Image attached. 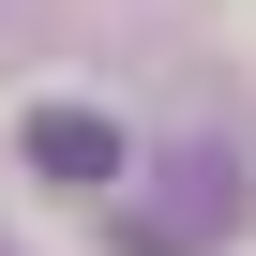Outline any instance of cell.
<instances>
[{
    "label": "cell",
    "instance_id": "cell-1",
    "mask_svg": "<svg viewBox=\"0 0 256 256\" xmlns=\"http://www.w3.org/2000/svg\"><path fill=\"white\" fill-rule=\"evenodd\" d=\"M226 226H241V151H211V136L196 151H151L106 196V256H211Z\"/></svg>",
    "mask_w": 256,
    "mask_h": 256
},
{
    "label": "cell",
    "instance_id": "cell-2",
    "mask_svg": "<svg viewBox=\"0 0 256 256\" xmlns=\"http://www.w3.org/2000/svg\"><path fill=\"white\" fill-rule=\"evenodd\" d=\"M136 136H120L106 106H30V181H76V196H120Z\"/></svg>",
    "mask_w": 256,
    "mask_h": 256
}]
</instances>
